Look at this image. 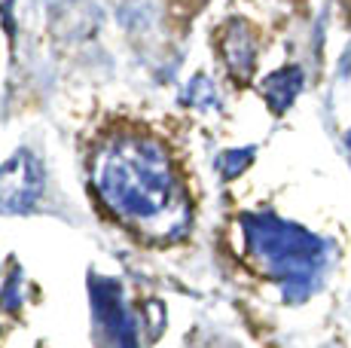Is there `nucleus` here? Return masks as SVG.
<instances>
[{"label":"nucleus","instance_id":"obj_5","mask_svg":"<svg viewBox=\"0 0 351 348\" xmlns=\"http://www.w3.org/2000/svg\"><path fill=\"white\" fill-rule=\"evenodd\" d=\"M220 49H223V62L229 73H232V79L247 83L256 62V40L251 34V28L245 22H229L223 31V40H220Z\"/></svg>","mask_w":351,"mask_h":348},{"label":"nucleus","instance_id":"obj_2","mask_svg":"<svg viewBox=\"0 0 351 348\" xmlns=\"http://www.w3.org/2000/svg\"><path fill=\"white\" fill-rule=\"evenodd\" d=\"M247 257L266 278L285 290L287 303H302L318 290L327 266V245L308 229L275 217L272 211L241 217Z\"/></svg>","mask_w":351,"mask_h":348},{"label":"nucleus","instance_id":"obj_1","mask_svg":"<svg viewBox=\"0 0 351 348\" xmlns=\"http://www.w3.org/2000/svg\"><path fill=\"white\" fill-rule=\"evenodd\" d=\"M92 184L104 208L150 238H180L190 202L165 147L153 138L119 135L95 153Z\"/></svg>","mask_w":351,"mask_h":348},{"label":"nucleus","instance_id":"obj_6","mask_svg":"<svg viewBox=\"0 0 351 348\" xmlns=\"http://www.w3.org/2000/svg\"><path fill=\"white\" fill-rule=\"evenodd\" d=\"M300 89H302V71L300 68H281V71L269 73V77L263 79V98H266L269 110L278 113V116L296 101Z\"/></svg>","mask_w":351,"mask_h":348},{"label":"nucleus","instance_id":"obj_4","mask_svg":"<svg viewBox=\"0 0 351 348\" xmlns=\"http://www.w3.org/2000/svg\"><path fill=\"white\" fill-rule=\"evenodd\" d=\"M43 192V171L31 150H19L0 165V211H28Z\"/></svg>","mask_w":351,"mask_h":348},{"label":"nucleus","instance_id":"obj_8","mask_svg":"<svg viewBox=\"0 0 351 348\" xmlns=\"http://www.w3.org/2000/svg\"><path fill=\"white\" fill-rule=\"evenodd\" d=\"M0 16H3L6 31H12V0H0Z\"/></svg>","mask_w":351,"mask_h":348},{"label":"nucleus","instance_id":"obj_7","mask_svg":"<svg viewBox=\"0 0 351 348\" xmlns=\"http://www.w3.org/2000/svg\"><path fill=\"white\" fill-rule=\"evenodd\" d=\"M251 159H254V150L247 147V150H229L220 156V162H217V169L223 177H239L241 171L251 165Z\"/></svg>","mask_w":351,"mask_h":348},{"label":"nucleus","instance_id":"obj_3","mask_svg":"<svg viewBox=\"0 0 351 348\" xmlns=\"http://www.w3.org/2000/svg\"><path fill=\"white\" fill-rule=\"evenodd\" d=\"M89 299L95 327L107 348H141L138 343V324L132 312L125 309L123 287L113 278H89Z\"/></svg>","mask_w":351,"mask_h":348}]
</instances>
